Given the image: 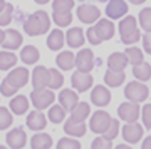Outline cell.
I'll return each mask as SVG.
<instances>
[{
  "label": "cell",
  "instance_id": "6da1fadb",
  "mask_svg": "<svg viewBox=\"0 0 151 149\" xmlns=\"http://www.w3.org/2000/svg\"><path fill=\"white\" fill-rule=\"evenodd\" d=\"M50 29V17L47 12L37 10L24 22V30L27 32V35H42V34L49 32Z\"/></svg>",
  "mask_w": 151,
  "mask_h": 149
},
{
  "label": "cell",
  "instance_id": "7a4b0ae2",
  "mask_svg": "<svg viewBox=\"0 0 151 149\" xmlns=\"http://www.w3.org/2000/svg\"><path fill=\"white\" fill-rule=\"evenodd\" d=\"M119 35H121V42L126 45H133L141 39V32L138 29V22L133 15H128L121 19L119 22Z\"/></svg>",
  "mask_w": 151,
  "mask_h": 149
},
{
  "label": "cell",
  "instance_id": "3957f363",
  "mask_svg": "<svg viewBox=\"0 0 151 149\" xmlns=\"http://www.w3.org/2000/svg\"><path fill=\"white\" fill-rule=\"evenodd\" d=\"M124 96L126 99L131 102H143L148 99L150 96V89H148V85H145V82H141V80H133L129 84L124 87Z\"/></svg>",
  "mask_w": 151,
  "mask_h": 149
},
{
  "label": "cell",
  "instance_id": "277c9868",
  "mask_svg": "<svg viewBox=\"0 0 151 149\" xmlns=\"http://www.w3.org/2000/svg\"><path fill=\"white\" fill-rule=\"evenodd\" d=\"M54 101H55V96L49 87H45V89H34L30 92V102L34 104V107L37 111H44V109L50 107Z\"/></svg>",
  "mask_w": 151,
  "mask_h": 149
},
{
  "label": "cell",
  "instance_id": "5b68a950",
  "mask_svg": "<svg viewBox=\"0 0 151 149\" xmlns=\"http://www.w3.org/2000/svg\"><path fill=\"white\" fill-rule=\"evenodd\" d=\"M111 121H113V117L109 116V112L96 111L91 116V124H89V128H91L92 133L104 134L106 131H108V128L111 126Z\"/></svg>",
  "mask_w": 151,
  "mask_h": 149
},
{
  "label": "cell",
  "instance_id": "8992f818",
  "mask_svg": "<svg viewBox=\"0 0 151 149\" xmlns=\"http://www.w3.org/2000/svg\"><path fill=\"white\" fill-rule=\"evenodd\" d=\"M29 79H30V72H29L25 67H17V69H14L10 74L4 79V82H7V84L12 85L15 91H19L20 87H24V85L27 84Z\"/></svg>",
  "mask_w": 151,
  "mask_h": 149
},
{
  "label": "cell",
  "instance_id": "52a82bcc",
  "mask_svg": "<svg viewBox=\"0 0 151 149\" xmlns=\"http://www.w3.org/2000/svg\"><path fill=\"white\" fill-rule=\"evenodd\" d=\"M77 17L82 24H96L99 19H101V10L99 7L96 5H91V4H84V5H79L77 7Z\"/></svg>",
  "mask_w": 151,
  "mask_h": 149
},
{
  "label": "cell",
  "instance_id": "ba28073f",
  "mask_svg": "<svg viewBox=\"0 0 151 149\" xmlns=\"http://www.w3.org/2000/svg\"><path fill=\"white\" fill-rule=\"evenodd\" d=\"M118 116L126 121V122H136L138 121V117L141 116V109L138 106V102H123L121 106L118 107Z\"/></svg>",
  "mask_w": 151,
  "mask_h": 149
},
{
  "label": "cell",
  "instance_id": "9c48e42d",
  "mask_svg": "<svg viewBox=\"0 0 151 149\" xmlns=\"http://www.w3.org/2000/svg\"><path fill=\"white\" fill-rule=\"evenodd\" d=\"M92 30L96 34V37L103 42V40H109L114 35V24L109 19H99L96 22V25L92 27Z\"/></svg>",
  "mask_w": 151,
  "mask_h": 149
},
{
  "label": "cell",
  "instance_id": "30bf717a",
  "mask_svg": "<svg viewBox=\"0 0 151 149\" xmlns=\"http://www.w3.org/2000/svg\"><path fill=\"white\" fill-rule=\"evenodd\" d=\"M76 65L81 72H91L94 67V54L91 49H81L76 55Z\"/></svg>",
  "mask_w": 151,
  "mask_h": 149
},
{
  "label": "cell",
  "instance_id": "8fae6325",
  "mask_svg": "<svg viewBox=\"0 0 151 149\" xmlns=\"http://www.w3.org/2000/svg\"><path fill=\"white\" fill-rule=\"evenodd\" d=\"M70 82H72V87H74L77 92H86V91L91 89L94 79H92V75L89 74V72H81V70H77V72L72 74Z\"/></svg>",
  "mask_w": 151,
  "mask_h": 149
},
{
  "label": "cell",
  "instance_id": "7c38bea8",
  "mask_svg": "<svg viewBox=\"0 0 151 149\" xmlns=\"http://www.w3.org/2000/svg\"><path fill=\"white\" fill-rule=\"evenodd\" d=\"M5 141L10 149H22L27 143V134L22 128H14L10 133H7Z\"/></svg>",
  "mask_w": 151,
  "mask_h": 149
},
{
  "label": "cell",
  "instance_id": "4fadbf2b",
  "mask_svg": "<svg viewBox=\"0 0 151 149\" xmlns=\"http://www.w3.org/2000/svg\"><path fill=\"white\" fill-rule=\"evenodd\" d=\"M128 14V4L124 0H109L106 5V15L109 19L118 20L121 17H124Z\"/></svg>",
  "mask_w": 151,
  "mask_h": 149
},
{
  "label": "cell",
  "instance_id": "5bb4252c",
  "mask_svg": "<svg viewBox=\"0 0 151 149\" xmlns=\"http://www.w3.org/2000/svg\"><path fill=\"white\" fill-rule=\"evenodd\" d=\"M123 138L126 143H139V139L143 138V126L138 122H128L126 126H123Z\"/></svg>",
  "mask_w": 151,
  "mask_h": 149
},
{
  "label": "cell",
  "instance_id": "9a60e30c",
  "mask_svg": "<svg viewBox=\"0 0 151 149\" xmlns=\"http://www.w3.org/2000/svg\"><path fill=\"white\" fill-rule=\"evenodd\" d=\"M91 102L97 107H104L111 102V92L104 85H96L91 92Z\"/></svg>",
  "mask_w": 151,
  "mask_h": 149
},
{
  "label": "cell",
  "instance_id": "2e32d148",
  "mask_svg": "<svg viewBox=\"0 0 151 149\" xmlns=\"http://www.w3.org/2000/svg\"><path fill=\"white\" fill-rule=\"evenodd\" d=\"M32 85L34 89H45L49 85V69L44 65H37L32 70Z\"/></svg>",
  "mask_w": 151,
  "mask_h": 149
},
{
  "label": "cell",
  "instance_id": "e0dca14e",
  "mask_svg": "<svg viewBox=\"0 0 151 149\" xmlns=\"http://www.w3.org/2000/svg\"><path fill=\"white\" fill-rule=\"evenodd\" d=\"M2 47L5 49V50H15L22 45V35L19 30L15 29H9L5 30V39H4V42L0 44Z\"/></svg>",
  "mask_w": 151,
  "mask_h": 149
},
{
  "label": "cell",
  "instance_id": "ac0fdd59",
  "mask_svg": "<svg viewBox=\"0 0 151 149\" xmlns=\"http://www.w3.org/2000/svg\"><path fill=\"white\" fill-rule=\"evenodd\" d=\"M65 40H67V45L72 49L82 47L84 45V40H86V35H84V30L79 29V27H72L67 30L65 34Z\"/></svg>",
  "mask_w": 151,
  "mask_h": 149
},
{
  "label": "cell",
  "instance_id": "d6986e66",
  "mask_svg": "<svg viewBox=\"0 0 151 149\" xmlns=\"http://www.w3.org/2000/svg\"><path fill=\"white\" fill-rule=\"evenodd\" d=\"M27 126L32 129V131H35V133H37V131H42V129L47 126V117L44 116L40 111L35 109L34 112H30L27 116Z\"/></svg>",
  "mask_w": 151,
  "mask_h": 149
},
{
  "label": "cell",
  "instance_id": "ffe728a7",
  "mask_svg": "<svg viewBox=\"0 0 151 149\" xmlns=\"http://www.w3.org/2000/svg\"><path fill=\"white\" fill-rule=\"evenodd\" d=\"M64 131L65 134H69L72 138H82L86 134L87 128L84 122H79V121H74V119H67L64 122Z\"/></svg>",
  "mask_w": 151,
  "mask_h": 149
},
{
  "label": "cell",
  "instance_id": "44dd1931",
  "mask_svg": "<svg viewBox=\"0 0 151 149\" xmlns=\"http://www.w3.org/2000/svg\"><path fill=\"white\" fill-rule=\"evenodd\" d=\"M59 102L65 111H70V109L79 102V97H77L76 91H72V89H62V91L59 92Z\"/></svg>",
  "mask_w": 151,
  "mask_h": 149
},
{
  "label": "cell",
  "instance_id": "7402d4cb",
  "mask_svg": "<svg viewBox=\"0 0 151 149\" xmlns=\"http://www.w3.org/2000/svg\"><path fill=\"white\" fill-rule=\"evenodd\" d=\"M89 116H91V107H89L87 102H77V104L70 109V119H74V121L84 122Z\"/></svg>",
  "mask_w": 151,
  "mask_h": 149
},
{
  "label": "cell",
  "instance_id": "603a6c76",
  "mask_svg": "<svg viewBox=\"0 0 151 149\" xmlns=\"http://www.w3.org/2000/svg\"><path fill=\"white\" fill-rule=\"evenodd\" d=\"M128 65V57L124 52H113L108 57V67L111 70H124Z\"/></svg>",
  "mask_w": 151,
  "mask_h": 149
},
{
  "label": "cell",
  "instance_id": "cb8c5ba5",
  "mask_svg": "<svg viewBox=\"0 0 151 149\" xmlns=\"http://www.w3.org/2000/svg\"><path fill=\"white\" fill-rule=\"evenodd\" d=\"M55 62H57V67L62 70H70L74 69L76 65V55L70 50H64V52H60L55 59Z\"/></svg>",
  "mask_w": 151,
  "mask_h": 149
},
{
  "label": "cell",
  "instance_id": "d4e9b609",
  "mask_svg": "<svg viewBox=\"0 0 151 149\" xmlns=\"http://www.w3.org/2000/svg\"><path fill=\"white\" fill-rule=\"evenodd\" d=\"M64 45V32L59 30V29H54V30H50L47 37V47L50 50H60Z\"/></svg>",
  "mask_w": 151,
  "mask_h": 149
},
{
  "label": "cell",
  "instance_id": "484cf974",
  "mask_svg": "<svg viewBox=\"0 0 151 149\" xmlns=\"http://www.w3.org/2000/svg\"><path fill=\"white\" fill-rule=\"evenodd\" d=\"M126 80V74L123 70H111L109 69L106 74H104V82L106 85H111V87H119Z\"/></svg>",
  "mask_w": 151,
  "mask_h": 149
},
{
  "label": "cell",
  "instance_id": "4316f807",
  "mask_svg": "<svg viewBox=\"0 0 151 149\" xmlns=\"http://www.w3.org/2000/svg\"><path fill=\"white\" fill-rule=\"evenodd\" d=\"M10 111L17 116H22L29 111V99L25 96H15L10 101Z\"/></svg>",
  "mask_w": 151,
  "mask_h": 149
},
{
  "label": "cell",
  "instance_id": "83f0119b",
  "mask_svg": "<svg viewBox=\"0 0 151 149\" xmlns=\"http://www.w3.org/2000/svg\"><path fill=\"white\" fill-rule=\"evenodd\" d=\"M30 146H32V149H50L52 138L45 133H37L30 139Z\"/></svg>",
  "mask_w": 151,
  "mask_h": 149
},
{
  "label": "cell",
  "instance_id": "f1b7e54d",
  "mask_svg": "<svg viewBox=\"0 0 151 149\" xmlns=\"http://www.w3.org/2000/svg\"><path fill=\"white\" fill-rule=\"evenodd\" d=\"M39 57H40V54H39L37 47H34V45H25L20 50V60H24L25 64H35Z\"/></svg>",
  "mask_w": 151,
  "mask_h": 149
},
{
  "label": "cell",
  "instance_id": "f546056e",
  "mask_svg": "<svg viewBox=\"0 0 151 149\" xmlns=\"http://www.w3.org/2000/svg\"><path fill=\"white\" fill-rule=\"evenodd\" d=\"M133 74H134V77L138 80H141V82H146V80L151 79V65L148 64V62H141V64L134 65L133 67Z\"/></svg>",
  "mask_w": 151,
  "mask_h": 149
},
{
  "label": "cell",
  "instance_id": "4dcf8cb0",
  "mask_svg": "<svg viewBox=\"0 0 151 149\" xmlns=\"http://www.w3.org/2000/svg\"><path fill=\"white\" fill-rule=\"evenodd\" d=\"M17 55L9 52V50H2L0 52V70H9L10 67L17 64Z\"/></svg>",
  "mask_w": 151,
  "mask_h": 149
},
{
  "label": "cell",
  "instance_id": "1f68e13d",
  "mask_svg": "<svg viewBox=\"0 0 151 149\" xmlns=\"http://www.w3.org/2000/svg\"><path fill=\"white\" fill-rule=\"evenodd\" d=\"M64 84V75L60 74L57 69H49V89L54 91V89H60Z\"/></svg>",
  "mask_w": 151,
  "mask_h": 149
},
{
  "label": "cell",
  "instance_id": "d6a6232c",
  "mask_svg": "<svg viewBox=\"0 0 151 149\" xmlns=\"http://www.w3.org/2000/svg\"><path fill=\"white\" fill-rule=\"evenodd\" d=\"M65 117V109L62 106H50V109H49V121L54 124H60L62 121H64Z\"/></svg>",
  "mask_w": 151,
  "mask_h": 149
},
{
  "label": "cell",
  "instance_id": "836d02e7",
  "mask_svg": "<svg viewBox=\"0 0 151 149\" xmlns=\"http://www.w3.org/2000/svg\"><path fill=\"white\" fill-rule=\"evenodd\" d=\"M126 57H128V64H133V65H138L143 62V50L138 47H128L124 50Z\"/></svg>",
  "mask_w": 151,
  "mask_h": 149
},
{
  "label": "cell",
  "instance_id": "e575fe53",
  "mask_svg": "<svg viewBox=\"0 0 151 149\" xmlns=\"http://www.w3.org/2000/svg\"><path fill=\"white\" fill-rule=\"evenodd\" d=\"M52 20L57 27H67L72 22V14L70 12H54L52 14Z\"/></svg>",
  "mask_w": 151,
  "mask_h": 149
},
{
  "label": "cell",
  "instance_id": "d590c367",
  "mask_svg": "<svg viewBox=\"0 0 151 149\" xmlns=\"http://www.w3.org/2000/svg\"><path fill=\"white\" fill-rule=\"evenodd\" d=\"M139 25L145 32H151V7H146L139 12Z\"/></svg>",
  "mask_w": 151,
  "mask_h": 149
},
{
  "label": "cell",
  "instance_id": "8d00e7d4",
  "mask_svg": "<svg viewBox=\"0 0 151 149\" xmlns=\"http://www.w3.org/2000/svg\"><path fill=\"white\" fill-rule=\"evenodd\" d=\"M74 0H54L52 2V10L54 12H70L74 9Z\"/></svg>",
  "mask_w": 151,
  "mask_h": 149
},
{
  "label": "cell",
  "instance_id": "74e56055",
  "mask_svg": "<svg viewBox=\"0 0 151 149\" xmlns=\"http://www.w3.org/2000/svg\"><path fill=\"white\" fill-rule=\"evenodd\" d=\"M12 122H14V117H12V114L9 112V109H7V107H0V131L10 128Z\"/></svg>",
  "mask_w": 151,
  "mask_h": 149
},
{
  "label": "cell",
  "instance_id": "f35d334b",
  "mask_svg": "<svg viewBox=\"0 0 151 149\" xmlns=\"http://www.w3.org/2000/svg\"><path fill=\"white\" fill-rule=\"evenodd\" d=\"M119 126H121V124H119L118 119H113V121H111V126L108 128V131L103 134V138L104 139H109V141L116 139V138H118V133H119Z\"/></svg>",
  "mask_w": 151,
  "mask_h": 149
},
{
  "label": "cell",
  "instance_id": "ab89813d",
  "mask_svg": "<svg viewBox=\"0 0 151 149\" xmlns=\"http://www.w3.org/2000/svg\"><path fill=\"white\" fill-rule=\"evenodd\" d=\"M57 149H81V143L70 138H64L57 143Z\"/></svg>",
  "mask_w": 151,
  "mask_h": 149
},
{
  "label": "cell",
  "instance_id": "60d3db41",
  "mask_svg": "<svg viewBox=\"0 0 151 149\" xmlns=\"http://www.w3.org/2000/svg\"><path fill=\"white\" fill-rule=\"evenodd\" d=\"M12 14H14V7L10 5V4H7L5 9L0 12V27L4 25H9L12 20Z\"/></svg>",
  "mask_w": 151,
  "mask_h": 149
},
{
  "label": "cell",
  "instance_id": "b9f144b4",
  "mask_svg": "<svg viewBox=\"0 0 151 149\" xmlns=\"http://www.w3.org/2000/svg\"><path fill=\"white\" fill-rule=\"evenodd\" d=\"M91 149H113V143H111L109 139L96 138L91 144Z\"/></svg>",
  "mask_w": 151,
  "mask_h": 149
},
{
  "label": "cell",
  "instance_id": "7bdbcfd3",
  "mask_svg": "<svg viewBox=\"0 0 151 149\" xmlns=\"http://www.w3.org/2000/svg\"><path fill=\"white\" fill-rule=\"evenodd\" d=\"M141 117H143V126L146 129H151V104H145L141 109Z\"/></svg>",
  "mask_w": 151,
  "mask_h": 149
},
{
  "label": "cell",
  "instance_id": "ee69618b",
  "mask_svg": "<svg viewBox=\"0 0 151 149\" xmlns=\"http://www.w3.org/2000/svg\"><path fill=\"white\" fill-rule=\"evenodd\" d=\"M86 37H87V40L91 42V45H99V44H101V40L96 37V34H94V30H92V27H89V29H87Z\"/></svg>",
  "mask_w": 151,
  "mask_h": 149
},
{
  "label": "cell",
  "instance_id": "f6af8a7d",
  "mask_svg": "<svg viewBox=\"0 0 151 149\" xmlns=\"http://www.w3.org/2000/svg\"><path fill=\"white\" fill-rule=\"evenodd\" d=\"M143 49H145L146 54L151 55V32H148L145 37H143Z\"/></svg>",
  "mask_w": 151,
  "mask_h": 149
},
{
  "label": "cell",
  "instance_id": "bcb514c9",
  "mask_svg": "<svg viewBox=\"0 0 151 149\" xmlns=\"http://www.w3.org/2000/svg\"><path fill=\"white\" fill-rule=\"evenodd\" d=\"M141 149H151V136L145 139V143L141 144Z\"/></svg>",
  "mask_w": 151,
  "mask_h": 149
},
{
  "label": "cell",
  "instance_id": "7dc6e473",
  "mask_svg": "<svg viewBox=\"0 0 151 149\" xmlns=\"http://www.w3.org/2000/svg\"><path fill=\"white\" fill-rule=\"evenodd\" d=\"M113 149H133V148H129L128 144H119V146H116V148H113Z\"/></svg>",
  "mask_w": 151,
  "mask_h": 149
},
{
  "label": "cell",
  "instance_id": "c3c4849f",
  "mask_svg": "<svg viewBox=\"0 0 151 149\" xmlns=\"http://www.w3.org/2000/svg\"><path fill=\"white\" fill-rule=\"evenodd\" d=\"M131 4H134V5H141V4H145L146 0H129Z\"/></svg>",
  "mask_w": 151,
  "mask_h": 149
},
{
  "label": "cell",
  "instance_id": "681fc988",
  "mask_svg": "<svg viewBox=\"0 0 151 149\" xmlns=\"http://www.w3.org/2000/svg\"><path fill=\"white\" fill-rule=\"evenodd\" d=\"M4 39H5V30H2V29H0V44L4 42Z\"/></svg>",
  "mask_w": 151,
  "mask_h": 149
},
{
  "label": "cell",
  "instance_id": "f907efd6",
  "mask_svg": "<svg viewBox=\"0 0 151 149\" xmlns=\"http://www.w3.org/2000/svg\"><path fill=\"white\" fill-rule=\"evenodd\" d=\"M5 5H7V4H5V0H0V12H2L4 9H5Z\"/></svg>",
  "mask_w": 151,
  "mask_h": 149
},
{
  "label": "cell",
  "instance_id": "816d5d0a",
  "mask_svg": "<svg viewBox=\"0 0 151 149\" xmlns=\"http://www.w3.org/2000/svg\"><path fill=\"white\" fill-rule=\"evenodd\" d=\"M34 2H37V4H40V5H44V4H49L50 0H34Z\"/></svg>",
  "mask_w": 151,
  "mask_h": 149
},
{
  "label": "cell",
  "instance_id": "f5cc1de1",
  "mask_svg": "<svg viewBox=\"0 0 151 149\" xmlns=\"http://www.w3.org/2000/svg\"><path fill=\"white\" fill-rule=\"evenodd\" d=\"M0 149H7V148H5V146H0Z\"/></svg>",
  "mask_w": 151,
  "mask_h": 149
}]
</instances>
